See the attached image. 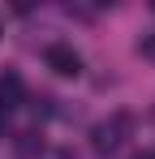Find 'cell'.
Instances as JSON below:
<instances>
[{
    "label": "cell",
    "mask_w": 155,
    "mask_h": 159,
    "mask_svg": "<svg viewBox=\"0 0 155 159\" xmlns=\"http://www.w3.org/2000/svg\"><path fill=\"white\" fill-rule=\"evenodd\" d=\"M4 120H9V107H4V103H0V125H4Z\"/></svg>",
    "instance_id": "obj_4"
},
{
    "label": "cell",
    "mask_w": 155,
    "mask_h": 159,
    "mask_svg": "<svg viewBox=\"0 0 155 159\" xmlns=\"http://www.w3.org/2000/svg\"><path fill=\"white\" fill-rule=\"evenodd\" d=\"M138 159H155V151H147V155H138Z\"/></svg>",
    "instance_id": "obj_5"
},
{
    "label": "cell",
    "mask_w": 155,
    "mask_h": 159,
    "mask_svg": "<svg viewBox=\"0 0 155 159\" xmlns=\"http://www.w3.org/2000/svg\"><path fill=\"white\" fill-rule=\"evenodd\" d=\"M43 65H48L56 78H78V73H82V56H78L69 43H48V52H43Z\"/></svg>",
    "instance_id": "obj_2"
},
{
    "label": "cell",
    "mask_w": 155,
    "mask_h": 159,
    "mask_svg": "<svg viewBox=\"0 0 155 159\" xmlns=\"http://www.w3.org/2000/svg\"><path fill=\"white\" fill-rule=\"evenodd\" d=\"M17 99H22V78L9 69V73H0V103L13 112V107H17Z\"/></svg>",
    "instance_id": "obj_3"
},
{
    "label": "cell",
    "mask_w": 155,
    "mask_h": 159,
    "mask_svg": "<svg viewBox=\"0 0 155 159\" xmlns=\"http://www.w3.org/2000/svg\"><path fill=\"white\" fill-rule=\"evenodd\" d=\"M129 133H134V116H129V112H112V120H103V125L91 129V146H95L99 155H112V151L125 146Z\"/></svg>",
    "instance_id": "obj_1"
}]
</instances>
